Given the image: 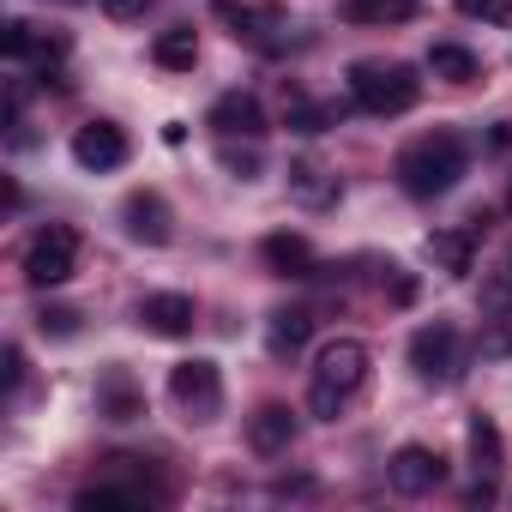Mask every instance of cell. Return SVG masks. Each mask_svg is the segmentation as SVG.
Here are the masks:
<instances>
[{"instance_id":"1","label":"cell","mask_w":512,"mask_h":512,"mask_svg":"<svg viewBox=\"0 0 512 512\" xmlns=\"http://www.w3.org/2000/svg\"><path fill=\"white\" fill-rule=\"evenodd\" d=\"M464 169H470V151H464L458 133H422V139H410V145L398 151V187H404L410 199H440V193H452V187L464 181Z\"/></svg>"},{"instance_id":"2","label":"cell","mask_w":512,"mask_h":512,"mask_svg":"<svg viewBox=\"0 0 512 512\" xmlns=\"http://www.w3.org/2000/svg\"><path fill=\"white\" fill-rule=\"evenodd\" d=\"M368 344L362 338H332L326 350H320V362H314V386H308V410L314 416H326V422H338V410L368 386Z\"/></svg>"},{"instance_id":"3","label":"cell","mask_w":512,"mask_h":512,"mask_svg":"<svg viewBox=\"0 0 512 512\" xmlns=\"http://www.w3.org/2000/svg\"><path fill=\"white\" fill-rule=\"evenodd\" d=\"M350 97L368 115H410L416 97H422V79L404 61H356L350 67Z\"/></svg>"},{"instance_id":"4","label":"cell","mask_w":512,"mask_h":512,"mask_svg":"<svg viewBox=\"0 0 512 512\" xmlns=\"http://www.w3.org/2000/svg\"><path fill=\"white\" fill-rule=\"evenodd\" d=\"M25 284L31 290H55V284H67L73 272H79V229H67V223H43L31 241H25Z\"/></svg>"},{"instance_id":"5","label":"cell","mask_w":512,"mask_h":512,"mask_svg":"<svg viewBox=\"0 0 512 512\" xmlns=\"http://www.w3.org/2000/svg\"><path fill=\"white\" fill-rule=\"evenodd\" d=\"M410 368H416L428 386H452V380L464 374V338H458V326H452V320L416 326V338H410Z\"/></svg>"},{"instance_id":"6","label":"cell","mask_w":512,"mask_h":512,"mask_svg":"<svg viewBox=\"0 0 512 512\" xmlns=\"http://www.w3.org/2000/svg\"><path fill=\"white\" fill-rule=\"evenodd\" d=\"M169 398H175V410L187 422H217V410H223V374H217V362H205V356L175 362L169 368Z\"/></svg>"},{"instance_id":"7","label":"cell","mask_w":512,"mask_h":512,"mask_svg":"<svg viewBox=\"0 0 512 512\" xmlns=\"http://www.w3.org/2000/svg\"><path fill=\"white\" fill-rule=\"evenodd\" d=\"M211 13L253 49H278L284 31H290V13L278 7V0H211Z\"/></svg>"},{"instance_id":"8","label":"cell","mask_w":512,"mask_h":512,"mask_svg":"<svg viewBox=\"0 0 512 512\" xmlns=\"http://www.w3.org/2000/svg\"><path fill=\"white\" fill-rule=\"evenodd\" d=\"M386 482H392L398 494H434V488L446 482V458H440L434 446H398L392 464H386Z\"/></svg>"},{"instance_id":"9","label":"cell","mask_w":512,"mask_h":512,"mask_svg":"<svg viewBox=\"0 0 512 512\" xmlns=\"http://www.w3.org/2000/svg\"><path fill=\"white\" fill-rule=\"evenodd\" d=\"M73 163L91 169V175L121 169V163H127V133H121L115 121H85V127L73 133Z\"/></svg>"},{"instance_id":"10","label":"cell","mask_w":512,"mask_h":512,"mask_svg":"<svg viewBox=\"0 0 512 512\" xmlns=\"http://www.w3.org/2000/svg\"><path fill=\"white\" fill-rule=\"evenodd\" d=\"M211 127L223 139H260L266 133V109H260V97H253V91H223L211 103Z\"/></svg>"},{"instance_id":"11","label":"cell","mask_w":512,"mask_h":512,"mask_svg":"<svg viewBox=\"0 0 512 512\" xmlns=\"http://www.w3.org/2000/svg\"><path fill=\"white\" fill-rule=\"evenodd\" d=\"M247 446L266 452V458L290 452V446H296V410H290V404H260V410L247 416Z\"/></svg>"},{"instance_id":"12","label":"cell","mask_w":512,"mask_h":512,"mask_svg":"<svg viewBox=\"0 0 512 512\" xmlns=\"http://www.w3.org/2000/svg\"><path fill=\"white\" fill-rule=\"evenodd\" d=\"M121 217H127V235H133V241H145V247H163V241L175 235V217H169L163 193H127Z\"/></svg>"},{"instance_id":"13","label":"cell","mask_w":512,"mask_h":512,"mask_svg":"<svg viewBox=\"0 0 512 512\" xmlns=\"http://www.w3.org/2000/svg\"><path fill=\"white\" fill-rule=\"evenodd\" d=\"M163 488H145V482H103V488H79V512H145L157 506Z\"/></svg>"},{"instance_id":"14","label":"cell","mask_w":512,"mask_h":512,"mask_svg":"<svg viewBox=\"0 0 512 512\" xmlns=\"http://www.w3.org/2000/svg\"><path fill=\"white\" fill-rule=\"evenodd\" d=\"M260 260H266L278 278H314V272H320L308 235H290V229H278V235H266V241H260Z\"/></svg>"},{"instance_id":"15","label":"cell","mask_w":512,"mask_h":512,"mask_svg":"<svg viewBox=\"0 0 512 512\" xmlns=\"http://www.w3.org/2000/svg\"><path fill=\"white\" fill-rule=\"evenodd\" d=\"M139 326L151 332V338H187L193 332V296H145L139 302Z\"/></svg>"},{"instance_id":"16","label":"cell","mask_w":512,"mask_h":512,"mask_svg":"<svg viewBox=\"0 0 512 512\" xmlns=\"http://www.w3.org/2000/svg\"><path fill=\"white\" fill-rule=\"evenodd\" d=\"M97 416H109V422H139L145 416V392L133 386L127 368H109L97 380Z\"/></svg>"},{"instance_id":"17","label":"cell","mask_w":512,"mask_h":512,"mask_svg":"<svg viewBox=\"0 0 512 512\" xmlns=\"http://www.w3.org/2000/svg\"><path fill=\"white\" fill-rule=\"evenodd\" d=\"M308 338H314V314H308V308H278V314L266 320V350H272V356H302Z\"/></svg>"},{"instance_id":"18","label":"cell","mask_w":512,"mask_h":512,"mask_svg":"<svg viewBox=\"0 0 512 512\" xmlns=\"http://www.w3.org/2000/svg\"><path fill=\"white\" fill-rule=\"evenodd\" d=\"M428 260L452 278H464L476 266V229H434L428 235Z\"/></svg>"},{"instance_id":"19","label":"cell","mask_w":512,"mask_h":512,"mask_svg":"<svg viewBox=\"0 0 512 512\" xmlns=\"http://www.w3.org/2000/svg\"><path fill=\"white\" fill-rule=\"evenodd\" d=\"M290 193H296L308 211H320V205L338 199V175H332L326 163H314V157H296V163H290Z\"/></svg>"},{"instance_id":"20","label":"cell","mask_w":512,"mask_h":512,"mask_svg":"<svg viewBox=\"0 0 512 512\" xmlns=\"http://www.w3.org/2000/svg\"><path fill=\"white\" fill-rule=\"evenodd\" d=\"M500 428H494V416H470V464H476V476L482 482H494L500 476Z\"/></svg>"},{"instance_id":"21","label":"cell","mask_w":512,"mask_h":512,"mask_svg":"<svg viewBox=\"0 0 512 512\" xmlns=\"http://www.w3.org/2000/svg\"><path fill=\"white\" fill-rule=\"evenodd\" d=\"M151 61H157V67H169V73H187V67L199 61V37H193V25L163 31V37L151 43Z\"/></svg>"},{"instance_id":"22","label":"cell","mask_w":512,"mask_h":512,"mask_svg":"<svg viewBox=\"0 0 512 512\" xmlns=\"http://www.w3.org/2000/svg\"><path fill=\"white\" fill-rule=\"evenodd\" d=\"M350 25H404L416 19V0H344Z\"/></svg>"},{"instance_id":"23","label":"cell","mask_w":512,"mask_h":512,"mask_svg":"<svg viewBox=\"0 0 512 512\" xmlns=\"http://www.w3.org/2000/svg\"><path fill=\"white\" fill-rule=\"evenodd\" d=\"M428 73L446 79V85H470V79H476V55L458 49V43H434V49H428Z\"/></svg>"},{"instance_id":"24","label":"cell","mask_w":512,"mask_h":512,"mask_svg":"<svg viewBox=\"0 0 512 512\" xmlns=\"http://www.w3.org/2000/svg\"><path fill=\"white\" fill-rule=\"evenodd\" d=\"M284 127H290V133H326V127H332V109H320L308 91L290 85V91H284Z\"/></svg>"},{"instance_id":"25","label":"cell","mask_w":512,"mask_h":512,"mask_svg":"<svg viewBox=\"0 0 512 512\" xmlns=\"http://www.w3.org/2000/svg\"><path fill=\"white\" fill-rule=\"evenodd\" d=\"M31 43H37V31H31L25 19H7V25H0V55H7V61H25Z\"/></svg>"},{"instance_id":"26","label":"cell","mask_w":512,"mask_h":512,"mask_svg":"<svg viewBox=\"0 0 512 512\" xmlns=\"http://www.w3.org/2000/svg\"><path fill=\"white\" fill-rule=\"evenodd\" d=\"M37 332H43V338H73V332H79V314H73V308H43V314H37Z\"/></svg>"},{"instance_id":"27","label":"cell","mask_w":512,"mask_h":512,"mask_svg":"<svg viewBox=\"0 0 512 512\" xmlns=\"http://www.w3.org/2000/svg\"><path fill=\"white\" fill-rule=\"evenodd\" d=\"M223 169H229L235 181H253V175H260V151H235V145H223Z\"/></svg>"},{"instance_id":"28","label":"cell","mask_w":512,"mask_h":512,"mask_svg":"<svg viewBox=\"0 0 512 512\" xmlns=\"http://www.w3.org/2000/svg\"><path fill=\"white\" fill-rule=\"evenodd\" d=\"M386 284H392V302H398V308L416 302V278H404V266H386Z\"/></svg>"},{"instance_id":"29","label":"cell","mask_w":512,"mask_h":512,"mask_svg":"<svg viewBox=\"0 0 512 512\" xmlns=\"http://www.w3.org/2000/svg\"><path fill=\"white\" fill-rule=\"evenodd\" d=\"M97 7H103L109 19H145V7H151V0H97Z\"/></svg>"},{"instance_id":"30","label":"cell","mask_w":512,"mask_h":512,"mask_svg":"<svg viewBox=\"0 0 512 512\" xmlns=\"http://www.w3.org/2000/svg\"><path fill=\"white\" fill-rule=\"evenodd\" d=\"M458 13H464V19H494L500 0H458Z\"/></svg>"},{"instance_id":"31","label":"cell","mask_w":512,"mask_h":512,"mask_svg":"<svg viewBox=\"0 0 512 512\" xmlns=\"http://www.w3.org/2000/svg\"><path fill=\"white\" fill-rule=\"evenodd\" d=\"M7 386H13V392L25 386V356H19V350H7Z\"/></svg>"},{"instance_id":"32","label":"cell","mask_w":512,"mask_h":512,"mask_svg":"<svg viewBox=\"0 0 512 512\" xmlns=\"http://www.w3.org/2000/svg\"><path fill=\"white\" fill-rule=\"evenodd\" d=\"M506 284H512V253H506Z\"/></svg>"},{"instance_id":"33","label":"cell","mask_w":512,"mask_h":512,"mask_svg":"<svg viewBox=\"0 0 512 512\" xmlns=\"http://www.w3.org/2000/svg\"><path fill=\"white\" fill-rule=\"evenodd\" d=\"M506 205H512V193H506Z\"/></svg>"}]
</instances>
